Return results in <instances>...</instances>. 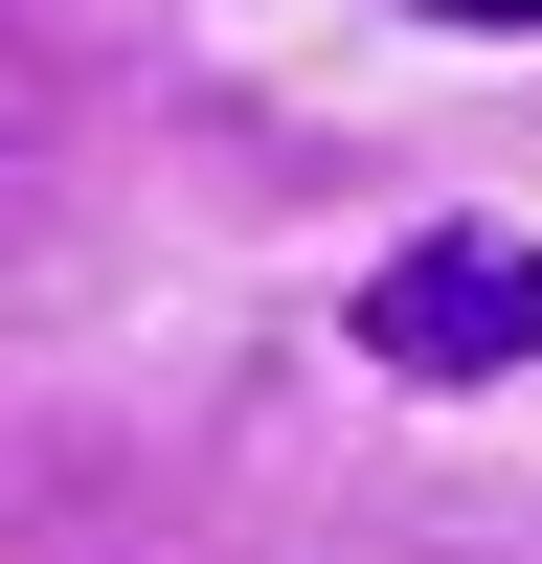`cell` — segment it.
Wrapping results in <instances>:
<instances>
[{"label": "cell", "mask_w": 542, "mask_h": 564, "mask_svg": "<svg viewBox=\"0 0 542 564\" xmlns=\"http://www.w3.org/2000/svg\"><path fill=\"white\" fill-rule=\"evenodd\" d=\"M406 23H497V45H542V0H406Z\"/></svg>", "instance_id": "obj_2"}, {"label": "cell", "mask_w": 542, "mask_h": 564, "mask_svg": "<svg viewBox=\"0 0 542 564\" xmlns=\"http://www.w3.org/2000/svg\"><path fill=\"white\" fill-rule=\"evenodd\" d=\"M361 361H384V384H520L542 361V249L520 226H406V249L361 271Z\"/></svg>", "instance_id": "obj_1"}]
</instances>
